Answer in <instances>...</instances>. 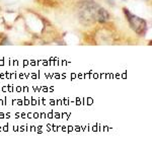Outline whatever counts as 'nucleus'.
Masks as SVG:
<instances>
[{
  "mask_svg": "<svg viewBox=\"0 0 152 158\" xmlns=\"http://www.w3.org/2000/svg\"><path fill=\"white\" fill-rule=\"evenodd\" d=\"M124 12L126 14L127 19L129 20L130 26L132 27V28L136 31V33H138L140 35H143L145 33L147 30V24H146L145 20L140 19L138 16L134 15L132 13H130L127 9H124Z\"/></svg>",
  "mask_w": 152,
  "mask_h": 158,
  "instance_id": "f257e3e1",
  "label": "nucleus"
}]
</instances>
